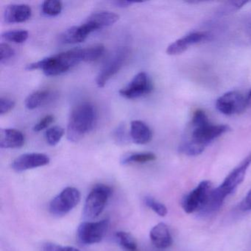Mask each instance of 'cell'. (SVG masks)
<instances>
[{
  "label": "cell",
  "instance_id": "obj_1",
  "mask_svg": "<svg viewBox=\"0 0 251 251\" xmlns=\"http://www.w3.org/2000/svg\"><path fill=\"white\" fill-rule=\"evenodd\" d=\"M226 125H215L202 110H197L179 145V152L188 156H196L216 139L230 130Z\"/></svg>",
  "mask_w": 251,
  "mask_h": 251
},
{
  "label": "cell",
  "instance_id": "obj_2",
  "mask_svg": "<svg viewBox=\"0 0 251 251\" xmlns=\"http://www.w3.org/2000/svg\"><path fill=\"white\" fill-rule=\"evenodd\" d=\"M251 165V153H250L227 175L218 187L212 189L206 205L201 211V214L208 215L217 212L226 198L232 195L242 183Z\"/></svg>",
  "mask_w": 251,
  "mask_h": 251
},
{
  "label": "cell",
  "instance_id": "obj_3",
  "mask_svg": "<svg viewBox=\"0 0 251 251\" xmlns=\"http://www.w3.org/2000/svg\"><path fill=\"white\" fill-rule=\"evenodd\" d=\"M82 61V49L75 48L28 64L25 70H41L46 76H57L66 73Z\"/></svg>",
  "mask_w": 251,
  "mask_h": 251
},
{
  "label": "cell",
  "instance_id": "obj_4",
  "mask_svg": "<svg viewBox=\"0 0 251 251\" xmlns=\"http://www.w3.org/2000/svg\"><path fill=\"white\" fill-rule=\"evenodd\" d=\"M97 111L89 102L77 105L72 111L67 126V138L70 142H77L95 127Z\"/></svg>",
  "mask_w": 251,
  "mask_h": 251
},
{
  "label": "cell",
  "instance_id": "obj_5",
  "mask_svg": "<svg viewBox=\"0 0 251 251\" xmlns=\"http://www.w3.org/2000/svg\"><path fill=\"white\" fill-rule=\"evenodd\" d=\"M111 194L110 186L102 183L95 185L85 201L83 217L89 220L98 218L105 209Z\"/></svg>",
  "mask_w": 251,
  "mask_h": 251
},
{
  "label": "cell",
  "instance_id": "obj_6",
  "mask_svg": "<svg viewBox=\"0 0 251 251\" xmlns=\"http://www.w3.org/2000/svg\"><path fill=\"white\" fill-rule=\"evenodd\" d=\"M212 189V183L209 180L201 182L182 200V208L185 212L187 214H192L198 211L201 212L206 205Z\"/></svg>",
  "mask_w": 251,
  "mask_h": 251
},
{
  "label": "cell",
  "instance_id": "obj_7",
  "mask_svg": "<svg viewBox=\"0 0 251 251\" xmlns=\"http://www.w3.org/2000/svg\"><path fill=\"white\" fill-rule=\"evenodd\" d=\"M109 224L108 218L98 222H83L77 228L79 242L85 245L99 243L105 236Z\"/></svg>",
  "mask_w": 251,
  "mask_h": 251
},
{
  "label": "cell",
  "instance_id": "obj_8",
  "mask_svg": "<svg viewBox=\"0 0 251 251\" xmlns=\"http://www.w3.org/2000/svg\"><path fill=\"white\" fill-rule=\"evenodd\" d=\"M80 192L75 187H67L55 196L50 203L49 209L55 216H64L77 206L80 201Z\"/></svg>",
  "mask_w": 251,
  "mask_h": 251
},
{
  "label": "cell",
  "instance_id": "obj_9",
  "mask_svg": "<svg viewBox=\"0 0 251 251\" xmlns=\"http://www.w3.org/2000/svg\"><path fill=\"white\" fill-rule=\"evenodd\" d=\"M249 105L248 98L236 91H231L222 95L217 100L216 108L222 114L227 116L241 114Z\"/></svg>",
  "mask_w": 251,
  "mask_h": 251
},
{
  "label": "cell",
  "instance_id": "obj_10",
  "mask_svg": "<svg viewBox=\"0 0 251 251\" xmlns=\"http://www.w3.org/2000/svg\"><path fill=\"white\" fill-rule=\"evenodd\" d=\"M129 50L127 48L119 50L112 58L104 66L96 78L98 87L102 88L107 82L115 75L126 64L128 58Z\"/></svg>",
  "mask_w": 251,
  "mask_h": 251
},
{
  "label": "cell",
  "instance_id": "obj_11",
  "mask_svg": "<svg viewBox=\"0 0 251 251\" xmlns=\"http://www.w3.org/2000/svg\"><path fill=\"white\" fill-rule=\"evenodd\" d=\"M153 89L152 81L145 72L138 73L126 87L120 91V95L127 99H136L151 93Z\"/></svg>",
  "mask_w": 251,
  "mask_h": 251
},
{
  "label": "cell",
  "instance_id": "obj_12",
  "mask_svg": "<svg viewBox=\"0 0 251 251\" xmlns=\"http://www.w3.org/2000/svg\"><path fill=\"white\" fill-rule=\"evenodd\" d=\"M211 36L207 32H192L180 39L175 41L169 45L167 53L170 55H177L187 50L191 46L206 42L211 39Z\"/></svg>",
  "mask_w": 251,
  "mask_h": 251
},
{
  "label": "cell",
  "instance_id": "obj_13",
  "mask_svg": "<svg viewBox=\"0 0 251 251\" xmlns=\"http://www.w3.org/2000/svg\"><path fill=\"white\" fill-rule=\"evenodd\" d=\"M50 162V158L48 155L38 152H30L23 154L16 158L11 164V168L17 173H22L38 167H44L49 164Z\"/></svg>",
  "mask_w": 251,
  "mask_h": 251
},
{
  "label": "cell",
  "instance_id": "obj_14",
  "mask_svg": "<svg viewBox=\"0 0 251 251\" xmlns=\"http://www.w3.org/2000/svg\"><path fill=\"white\" fill-rule=\"evenodd\" d=\"M95 31L93 27L86 23L80 26H75L67 29L60 35L61 43L67 45H75L84 42L92 32Z\"/></svg>",
  "mask_w": 251,
  "mask_h": 251
},
{
  "label": "cell",
  "instance_id": "obj_15",
  "mask_svg": "<svg viewBox=\"0 0 251 251\" xmlns=\"http://www.w3.org/2000/svg\"><path fill=\"white\" fill-rule=\"evenodd\" d=\"M32 17V9L26 4L8 5L4 12V20L8 24L25 23Z\"/></svg>",
  "mask_w": 251,
  "mask_h": 251
},
{
  "label": "cell",
  "instance_id": "obj_16",
  "mask_svg": "<svg viewBox=\"0 0 251 251\" xmlns=\"http://www.w3.org/2000/svg\"><path fill=\"white\" fill-rule=\"evenodd\" d=\"M150 238L154 246L158 249H166L173 244V238L169 227L163 223L155 225L151 229Z\"/></svg>",
  "mask_w": 251,
  "mask_h": 251
},
{
  "label": "cell",
  "instance_id": "obj_17",
  "mask_svg": "<svg viewBox=\"0 0 251 251\" xmlns=\"http://www.w3.org/2000/svg\"><path fill=\"white\" fill-rule=\"evenodd\" d=\"M25 142V135L20 130L12 128L2 129L0 132V147L4 149L20 148Z\"/></svg>",
  "mask_w": 251,
  "mask_h": 251
},
{
  "label": "cell",
  "instance_id": "obj_18",
  "mask_svg": "<svg viewBox=\"0 0 251 251\" xmlns=\"http://www.w3.org/2000/svg\"><path fill=\"white\" fill-rule=\"evenodd\" d=\"M130 136L136 145H146L152 139V132L146 123L133 120L130 123Z\"/></svg>",
  "mask_w": 251,
  "mask_h": 251
},
{
  "label": "cell",
  "instance_id": "obj_19",
  "mask_svg": "<svg viewBox=\"0 0 251 251\" xmlns=\"http://www.w3.org/2000/svg\"><path fill=\"white\" fill-rule=\"evenodd\" d=\"M120 16L109 11H100L95 13L86 20V23L93 26L95 30H100L105 27H110L117 23Z\"/></svg>",
  "mask_w": 251,
  "mask_h": 251
},
{
  "label": "cell",
  "instance_id": "obj_20",
  "mask_svg": "<svg viewBox=\"0 0 251 251\" xmlns=\"http://www.w3.org/2000/svg\"><path fill=\"white\" fill-rule=\"evenodd\" d=\"M52 94L49 90H39L30 94L25 100L26 108L34 110L46 104L52 99Z\"/></svg>",
  "mask_w": 251,
  "mask_h": 251
},
{
  "label": "cell",
  "instance_id": "obj_21",
  "mask_svg": "<svg viewBox=\"0 0 251 251\" xmlns=\"http://www.w3.org/2000/svg\"><path fill=\"white\" fill-rule=\"evenodd\" d=\"M156 156L152 152H135L125 155L121 159L122 164L127 165L132 164H145L155 161Z\"/></svg>",
  "mask_w": 251,
  "mask_h": 251
},
{
  "label": "cell",
  "instance_id": "obj_22",
  "mask_svg": "<svg viewBox=\"0 0 251 251\" xmlns=\"http://www.w3.org/2000/svg\"><path fill=\"white\" fill-rule=\"evenodd\" d=\"M115 239L118 245L127 251H137V243L133 235L126 231H118L116 233Z\"/></svg>",
  "mask_w": 251,
  "mask_h": 251
},
{
  "label": "cell",
  "instance_id": "obj_23",
  "mask_svg": "<svg viewBox=\"0 0 251 251\" xmlns=\"http://www.w3.org/2000/svg\"><path fill=\"white\" fill-rule=\"evenodd\" d=\"M105 52V47L102 45H97L82 49L83 62H93L99 59Z\"/></svg>",
  "mask_w": 251,
  "mask_h": 251
},
{
  "label": "cell",
  "instance_id": "obj_24",
  "mask_svg": "<svg viewBox=\"0 0 251 251\" xmlns=\"http://www.w3.org/2000/svg\"><path fill=\"white\" fill-rule=\"evenodd\" d=\"M28 37V32L24 30H9L2 34V38L4 40L15 44L24 43Z\"/></svg>",
  "mask_w": 251,
  "mask_h": 251
},
{
  "label": "cell",
  "instance_id": "obj_25",
  "mask_svg": "<svg viewBox=\"0 0 251 251\" xmlns=\"http://www.w3.org/2000/svg\"><path fill=\"white\" fill-rule=\"evenodd\" d=\"M42 12L49 17H56L62 11L63 4L58 0H47L42 4Z\"/></svg>",
  "mask_w": 251,
  "mask_h": 251
},
{
  "label": "cell",
  "instance_id": "obj_26",
  "mask_svg": "<svg viewBox=\"0 0 251 251\" xmlns=\"http://www.w3.org/2000/svg\"><path fill=\"white\" fill-rule=\"evenodd\" d=\"M64 134V129L60 126H54L47 130L45 138L50 146H55L59 143Z\"/></svg>",
  "mask_w": 251,
  "mask_h": 251
},
{
  "label": "cell",
  "instance_id": "obj_27",
  "mask_svg": "<svg viewBox=\"0 0 251 251\" xmlns=\"http://www.w3.org/2000/svg\"><path fill=\"white\" fill-rule=\"evenodd\" d=\"M144 202L148 208H151L160 217H165L168 212L167 207L164 204L158 202L157 200L152 197H145Z\"/></svg>",
  "mask_w": 251,
  "mask_h": 251
},
{
  "label": "cell",
  "instance_id": "obj_28",
  "mask_svg": "<svg viewBox=\"0 0 251 251\" xmlns=\"http://www.w3.org/2000/svg\"><path fill=\"white\" fill-rule=\"evenodd\" d=\"M248 2H248V1H231V2H226L225 5L221 7L220 13L222 14H225V15L230 14V13L233 12V11L240 9L241 8L248 4Z\"/></svg>",
  "mask_w": 251,
  "mask_h": 251
},
{
  "label": "cell",
  "instance_id": "obj_29",
  "mask_svg": "<svg viewBox=\"0 0 251 251\" xmlns=\"http://www.w3.org/2000/svg\"><path fill=\"white\" fill-rule=\"evenodd\" d=\"M15 51L8 44L1 43L0 45V62L1 64L6 63L14 58Z\"/></svg>",
  "mask_w": 251,
  "mask_h": 251
},
{
  "label": "cell",
  "instance_id": "obj_30",
  "mask_svg": "<svg viewBox=\"0 0 251 251\" xmlns=\"http://www.w3.org/2000/svg\"><path fill=\"white\" fill-rule=\"evenodd\" d=\"M113 136H114V140L118 144L123 145V144L128 142L127 136V134H126V127H125V126H123V124L120 125V126L115 129L114 133H113Z\"/></svg>",
  "mask_w": 251,
  "mask_h": 251
},
{
  "label": "cell",
  "instance_id": "obj_31",
  "mask_svg": "<svg viewBox=\"0 0 251 251\" xmlns=\"http://www.w3.org/2000/svg\"><path fill=\"white\" fill-rule=\"evenodd\" d=\"M15 107V102L13 100L8 98H0V114L3 116L8 114Z\"/></svg>",
  "mask_w": 251,
  "mask_h": 251
},
{
  "label": "cell",
  "instance_id": "obj_32",
  "mask_svg": "<svg viewBox=\"0 0 251 251\" xmlns=\"http://www.w3.org/2000/svg\"><path fill=\"white\" fill-rule=\"evenodd\" d=\"M42 251H81L70 246H61L53 243H47L42 247Z\"/></svg>",
  "mask_w": 251,
  "mask_h": 251
},
{
  "label": "cell",
  "instance_id": "obj_33",
  "mask_svg": "<svg viewBox=\"0 0 251 251\" xmlns=\"http://www.w3.org/2000/svg\"><path fill=\"white\" fill-rule=\"evenodd\" d=\"M54 122V116L47 115L42 119L37 124L35 125L33 130L36 132H40L49 127Z\"/></svg>",
  "mask_w": 251,
  "mask_h": 251
},
{
  "label": "cell",
  "instance_id": "obj_34",
  "mask_svg": "<svg viewBox=\"0 0 251 251\" xmlns=\"http://www.w3.org/2000/svg\"><path fill=\"white\" fill-rule=\"evenodd\" d=\"M239 209L242 211H251V189L240 202Z\"/></svg>",
  "mask_w": 251,
  "mask_h": 251
},
{
  "label": "cell",
  "instance_id": "obj_35",
  "mask_svg": "<svg viewBox=\"0 0 251 251\" xmlns=\"http://www.w3.org/2000/svg\"><path fill=\"white\" fill-rule=\"evenodd\" d=\"M116 7L118 8H127L133 4L136 3V2H132V1H124V0H116L112 2Z\"/></svg>",
  "mask_w": 251,
  "mask_h": 251
},
{
  "label": "cell",
  "instance_id": "obj_36",
  "mask_svg": "<svg viewBox=\"0 0 251 251\" xmlns=\"http://www.w3.org/2000/svg\"><path fill=\"white\" fill-rule=\"evenodd\" d=\"M245 33H246L247 36L251 42V14L248 16V19L246 20V23L245 24Z\"/></svg>",
  "mask_w": 251,
  "mask_h": 251
},
{
  "label": "cell",
  "instance_id": "obj_37",
  "mask_svg": "<svg viewBox=\"0 0 251 251\" xmlns=\"http://www.w3.org/2000/svg\"><path fill=\"white\" fill-rule=\"evenodd\" d=\"M248 102H249V104H251V92H250L249 95H248Z\"/></svg>",
  "mask_w": 251,
  "mask_h": 251
}]
</instances>
